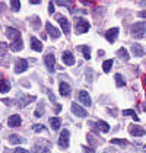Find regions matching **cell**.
Segmentation results:
<instances>
[{"instance_id": "4fadbf2b", "label": "cell", "mask_w": 146, "mask_h": 153, "mask_svg": "<svg viewBox=\"0 0 146 153\" xmlns=\"http://www.w3.org/2000/svg\"><path fill=\"white\" fill-rule=\"evenodd\" d=\"M132 53H133L136 57H143L145 56V50L140 44H133L132 45Z\"/></svg>"}, {"instance_id": "277c9868", "label": "cell", "mask_w": 146, "mask_h": 153, "mask_svg": "<svg viewBox=\"0 0 146 153\" xmlns=\"http://www.w3.org/2000/svg\"><path fill=\"white\" fill-rule=\"evenodd\" d=\"M69 136H70V133L67 130H63L61 131L60 137H59V144H60L61 147H67L69 146Z\"/></svg>"}, {"instance_id": "8fae6325", "label": "cell", "mask_w": 146, "mask_h": 153, "mask_svg": "<svg viewBox=\"0 0 146 153\" xmlns=\"http://www.w3.org/2000/svg\"><path fill=\"white\" fill-rule=\"evenodd\" d=\"M79 101H80L83 105H88V106H91V104H92L91 96L88 95V92H86V91H80V92H79Z\"/></svg>"}, {"instance_id": "d6986e66", "label": "cell", "mask_w": 146, "mask_h": 153, "mask_svg": "<svg viewBox=\"0 0 146 153\" xmlns=\"http://www.w3.org/2000/svg\"><path fill=\"white\" fill-rule=\"evenodd\" d=\"M60 95L61 96H69L70 95V86L67 83H64V82L60 83Z\"/></svg>"}, {"instance_id": "30bf717a", "label": "cell", "mask_w": 146, "mask_h": 153, "mask_svg": "<svg viewBox=\"0 0 146 153\" xmlns=\"http://www.w3.org/2000/svg\"><path fill=\"white\" fill-rule=\"evenodd\" d=\"M61 59H63V63H64V64H67V66L74 64V56H73L70 51H64V53H63V56H61Z\"/></svg>"}, {"instance_id": "cb8c5ba5", "label": "cell", "mask_w": 146, "mask_h": 153, "mask_svg": "<svg viewBox=\"0 0 146 153\" xmlns=\"http://www.w3.org/2000/svg\"><path fill=\"white\" fill-rule=\"evenodd\" d=\"M9 141H10L12 144H19V143H22L24 140H22V139H21L18 134H12V136L9 137Z\"/></svg>"}, {"instance_id": "ffe728a7", "label": "cell", "mask_w": 146, "mask_h": 153, "mask_svg": "<svg viewBox=\"0 0 146 153\" xmlns=\"http://www.w3.org/2000/svg\"><path fill=\"white\" fill-rule=\"evenodd\" d=\"M117 56H118L121 60H124V61H127V60L130 59V56H129V53H127L126 48H120V50L117 51Z\"/></svg>"}, {"instance_id": "74e56055", "label": "cell", "mask_w": 146, "mask_h": 153, "mask_svg": "<svg viewBox=\"0 0 146 153\" xmlns=\"http://www.w3.org/2000/svg\"><path fill=\"white\" fill-rule=\"evenodd\" d=\"M139 16H140V18H146V12L145 10H143V12H139Z\"/></svg>"}, {"instance_id": "e575fe53", "label": "cell", "mask_w": 146, "mask_h": 153, "mask_svg": "<svg viewBox=\"0 0 146 153\" xmlns=\"http://www.w3.org/2000/svg\"><path fill=\"white\" fill-rule=\"evenodd\" d=\"M83 150H85V153H95L94 149H91V147H83Z\"/></svg>"}, {"instance_id": "44dd1931", "label": "cell", "mask_w": 146, "mask_h": 153, "mask_svg": "<svg viewBox=\"0 0 146 153\" xmlns=\"http://www.w3.org/2000/svg\"><path fill=\"white\" fill-rule=\"evenodd\" d=\"M50 126H51L53 130H59L60 128V120L56 117H51L50 118Z\"/></svg>"}, {"instance_id": "83f0119b", "label": "cell", "mask_w": 146, "mask_h": 153, "mask_svg": "<svg viewBox=\"0 0 146 153\" xmlns=\"http://www.w3.org/2000/svg\"><path fill=\"white\" fill-rule=\"evenodd\" d=\"M10 6H12V10H15V12H18V10L21 9V3H19L18 0H12V1H10Z\"/></svg>"}, {"instance_id": "f546056e", "label": "cell", "mask_w": 146, "mask_h": 153, "mask_svg": "<svg viewBox=\"0 0 146 153\" xmlns=\"http://www.w3.org/2000/svg\"><path fill=\"white\" fill-rule=\"evenodd\" d=\"M6 51H7V45H6L4 42H0V57H1V56H4V54H6Z\"/></svg>"}, {"instance_id": "9c48e42d", "label": "cell", "mask_w": 146, "mask_h": 153, "mask_svg": "<svg viewBox=\"0 0 146 153\" xmlns=\"http://www.w3.org/2000/svg\"><path fill=\"white\" fill-rule=\"evenodd\" d=\"M72 111H73L74 115H77V117H80V118H85L86 115H88L85 109H83L80 105H77V104H72Z\"/></svg>"}, {"instance_id": "3957f363", "label": "cell", "mask_w": 146, "mask_h": 153, "mask_svg": "<svg viewBox=\"0 0 146 153\" xmlns=\"http://www.w3.org/2000/svg\"><path fill=\"white\" fill-rule=\"evenodd\" d=\"M57 21H59V24H60L63 32H64L66 35H69V34H70V24H69V19L59 15V16H57Z\"/></svg>"}, {"instance_id": "484cf974", "label": "cell", "mask_w": 146, "mask_h": 153, "mask_svg": "<svg viewBox=\"0 0 146 153\" xmlns=\"http://www.w3.org/2000/svg\"><path fill=\"white\" fill-rule=\"evenodd\" d=\"M111 67H112V60H107V61H104V64H102V69L105 73H108L111 70Z\"/></svg>"}, {"instance_id": "4dcf8cb0", "label": "cell", "mask_w": 146, "mask_h": 153, "mask_svg": "<svg viewBox=\"0 0 146 153\" xmlns=\"http://www.w3.org/2000/svg\"><path fill=\"white\" fill-rule=\"evenodd\" d=\"M44 130H45V127L41 126V124H35L34 126V131H44Z\"/></svg>"}, {"instance_id": "d4e9b609", "label": "cell", "mask_w": 146, "mask_h": 153, "mask_svg": "<svg viewBox=\"0 0 146 153\" xmlns=\"http://www.w3.org/2000/svg\"><path fill=\"white\" fill-rule=\"evenodd\" d=\"M79 50L85 54V59L86 60H89L91 59V48L89 47H86V45H82V47H79Z\"/></svg>"}, {"instance_id": "e0dca14e", "label": "cell", "mask_w": 146, "mask_h": 153, "mask_svg": "<svg viewBox=\"0 0 146 153\" xmlns=\"http://www.w3.org/2000/svg\"><path fill=\"white\" fill-rule=\"evenodd\" d=\"M24 48V42H22V39L21 38H18V39H15L12 44H10V50L15 51V53H18V51H21Z\"/></svg>"}, {"instance_id": "d6a6232c", "label": "cell", "mask_w": 146, "mask_h": 153, "mask_svg": "<svg viewBox=\"0 0 146 153\" xmlns=\"http://www.w3.org/2000/svg\"><path fill=\"white\" fill-rule=\"evenodd\" d=\"M36 21H38V18H32V25H34L35 28H38V26H39V24H38Z\"/></svg>"}, {"instance_id": "f35d334b", "label": "cell", "mask_w": 146, "mask_h": 153, "mask_svg": "<svg viewBox=\"0 0 146 153\" xmlns=\"http://www.w3.org/2000/svg\"><path fill=\"white\" fill-rule=\"evenodd\" d=\"M143 85H145V88H146V76L143 77Z\"/></svg>"}, {"instance_id": "b9f144b4", "label": "cell", "mask_w": 146, "mask_h": 153, "mask_svg": "<svg viewBox=\"0 0 146 153\" xmlns=\"http://www.w3.org/2000/svg\"><path fill=\"white\" fill-rule=\"evenodd\" d=\"M145 149H146V146H145Z\"/></svg>"}, {"instance_id": "603a6c76", "label": "cell", "mask_w": 146, "mask_h": 153, "mask_svg": "<svg viewBox=\"0 0 146 153\" xmlns=\"http://www.w3.org/2000/svg\"><path fill=\"white\" fill-rule=\"evenodd\" d=\"M114 79H115V83H117V86H118V88H121V86H124V85H126V80L123 79V76H121V74H118V73L114 76Z\"/></svg>"}, {"instance_id": "5b68a950", "label": "cell", "mask_w": 146, "mask_h": 153, "mask_svg": "<svg viewBox=\"0 0 146 153\" xmlns=\"http://www.w3.org/2000/svg\"><path fill=\"white\" fill-rule=\"evenodd\" d=\"M129 133L134 136V137H140V136H143L146 134V130L142 128V127H139V126H130L129 127Z\"/></svg>"}, {"instance_id": "1f68e13d", "label": "cell", "mask_w": 146, "mask_h": 153, "mask_svg": "<svg viewBox=\"0 0 146 153\" xmlns=\"http://www.w3.org/2000/svg\"><path fill=\"white\" fill-rule=\"evenodd\" d=\"M134 114H136V112H134L133 109H124V111H123V115H132V117H133Z\"/></svg>"}, {"instance_id": "8d00e7d4", "label": "cell", "mask_w": 146, "mask_h": 153, "mask_svg": "<svg viewBox=\"0 0 146 153\" xmlns=\"http://www.w3.org/2000/svg\"><path fill=\"white\" fill-rule=\"evenodd\" d=\"M54 12V3L53 1H50V13Z\"/></svg>"}, {"instance_id": "7a4b0ae2", "label": "cell", "mask_w": 146, "mask_h": 153, "mask_svg": "<svg viewBox=\"0 0 146 153\" xmlns=\"http://www.w3.org/2000/svg\"><path fill=\"white\" fill-rule=\"evenodd\" d=\"M130 31H132V35L133 36H136V38H142L146 32V22H137V24L132 25Z\"/></svg>"}, {"instance_id": "8992f818", "label": "cell", "mask_w": 146, "mask_h": 153, "mask_svg": "<svg viewBox=\"0 0 146 153\" xmlns=\"http://www.w3.org/2000/svg\"><path fill=\"white\" fill-rule=\"evenodd\" d=\"M117 36H118V28H111L105 32V38L108 42H114L117 39Z\"/></svg>"}, {"instance_id": "6da1fadb", "label": "cell", "mask_w": 146, "mask_h": 153, "mask_svg": "<svg viewBox=\"0 0 146 153\" xmlns=\"http://www.w3.org/2000/svg\"><path fill=\"white\" fill-rule=\"evenodd\" d=\"M89 22L83 19V18H76L74 19V29H76V32L77 34H85L88 32V29H89Z\"/></svg>"}, {"instance_id": "52a82bcc", "label": "cell", "mask_w": 146, "mask_h": 153, "mask_svg": "<svg viewBox=\"0 0 146 153\" xmlns=\"http://www.w3.org/2000/svg\"><path fill=\"white\" fill-rule=\"evenodd\" d=\"M26 69H28V61L26 60L19 59L16 61V64H15V71L16 73H24Z\"/></svg>"}, {"instance_id": "7c38bea8", "label": "cell", "mask_w": 146, "mask_h": 153, "mask_svg": "<svg viewBox=\"0 0 146 153\" xmlns=\"http://www.w3.org/2000/svg\"><path fill=\"white\" fill-rule=\"evenodd\" d=\"M44 61H45V66H47L48 71H53V70H54V63H56V59H54V56H53L51 53L45 56Z\"/></svg>"}, {"instance_id": "5bb4252c", "label": "cell", "mask_w": 146, "mask_h": 153, "mask_svg": "<svg viewBox=\"0 0 146 153\" xmlns=\"http://www.w3.org/2000/svg\"><path fill=\"white\" fill-rule=\"evenodd\" d=\"M31 47H32V50H35L36 53L42 51V44H41L39 39H36L35 36H31Z\"/></svg>"}, {"instance_id": "836d02e7", "label": "cell", "mask_w": 146, "mask_h": 153, "mask_svg": "<svg viewBox=\"0 0 146 153\" xmlns=\"http://www.w3.org/2000/svg\"><path fill=\"white\" fill-rule=\"evenodd\" d=\"M72 1H57V4H60V6H67V4H70Z\"/></svg>"}, {"instance_id": "2e32d148", "label": "cell", "mask_w": 146, "mask_h": 153, "mask_svg": "<svg viewBox=\"0 0 146 153\" xmlns=\"http://www.w3.org/2000/svg\"><path fill=\"white\" fill-rule=\"evenodd\" d=\"M6 36L15 41V39L21 38V34H19V32H18L16 29H13V28H10V26H9V28H6Z\"/></svg>"}, {"instance_id": "4316f807", "label": "cell", "mask_w": 146, "mask_h": 153, "mask_svg": "<svg viewBox=\"0 0 146 153\" xmlns=\"http://www.w3.org/2000/svg\"><path fill=\"white\" fill-rule=\"evenodd\" d=\"M111 144H118V146H127V141L123 140V139H112Z\"/></svg>"}, {"instance_id": "9a60e30c", "label": "cell", "mask_w": 146, "mask_h": 153, "mask_svg": "<svg viewBox=\"0 0 146 153\" xmlns=\"http://www.w3.org/2000/svg\"><path fill=\"white\" fill-rule=\"evenodd\" d=\"M10 91V83L6 82L4 80V77H3V74L0 73V92H9Z\"/></svg>"}, {"instance_id": "ab89813d", "label": "cell", "mask_w": 146, "mask_h": 153, "mask_svg": "<svg viewBox=\"0 0 146 153\" xmlns=\"http://www.w3.org/2000/svg\"><path fill=\"white\" fill-rule=\"evenodd\" d=\"M143 109H145V111H146V104H145V105H143Z\"/></svg>"}, {"instance_id": "7402d4cb", "label": "cell", "mask_w": 146, "mask_h": 153, "mask_svg": "<svg viewBox=\"0 0 146 153\" xmlns=\"http://www.w3.org/2000/svg\"><path fill=\"white\" fill-rule=\"evenodd\" d=\"M97 126H98V128H101L104 133H108V131H110V126L105 123V121H102V120L97 121Z\"/></svg>"}, {"instance_id": "ac0fdd59", "label": "cell", "mask_w": 146, "mask_h": 153, "mask_svg": "<svg viewBox=\"0 0 146 153\" xmlns=\"http://www.w3.org/2000/svg\"><path fill=\"white\" fill-rule=\"evenodd\" d=\"M7 124H9V127H18V126H21V117L19 115H10L9 120H7Z\"/></svg>"}, {"instance_id": "f1b7e54d", "label": "cell", "mask_w": 146, "mask_h": 153, "mask_svg": "<svg viewBox=\"0 0 146 153\" xmlns=\"http://www.w3.org/2000/svg\"><path fill=\"white\" fill-rule=\"evenodd\" d=\"M34 153H50V150L47 147H42V146H36Z\"/></svg>"}, {"instance_id": "60d3db41", "label": "cell", "mask_w": 146, "mask_h": 153, "mask_svg": "<svg viewBox=\"0 0 146 153\" xmlns=\"http://www.w3.org/2000/svg\"><path fill=\"white\" fill-rule=\"evenodd\" d=\"M0 130H1V126H0Z\"/></svg>"}, {"instance_id": "d590c367", "label": "cell", "mask_w": 146, "mask_h": 153, "mask_svg": "<svg viewBox=\"0 0 146 153\" xmlns=\"http://www.w3.org/2000/svg\"><path fill=\"white\" fill-rule=\"evenodd\" d=\"M15 153H29V152H28V150H25V149H16Z\"/></svg>"}, {"instance_id": "ba28073f", "label": "cell", "mask_w": 146, "mask_h": 153, "mask_svg": "<svg viewBox=\"0 0 146 153\" xmlns=\"http://www.w3.org/2000/svg\"><path fill=\"white\" fill-rule=\"evenodd\" d=\"M45 29H47V32H48V35L51 36V38H60L61 36V32L56 28V26H53L51 24L45 25Z\"/></svg>"}]
</instances>
